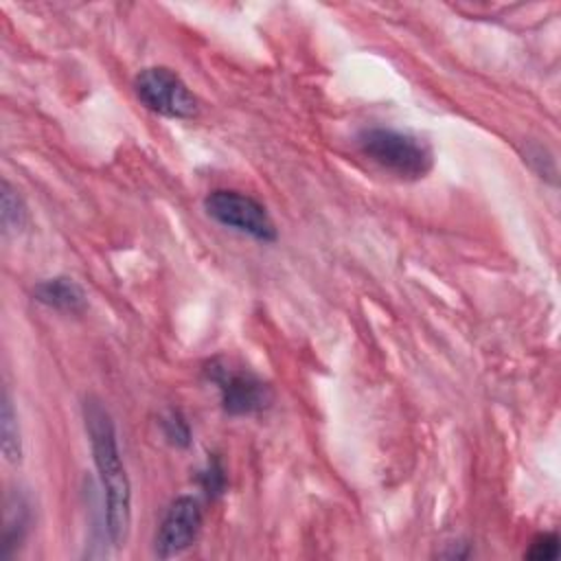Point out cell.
I'll return each instance as SVG.
<instances>
[{
  "label": "cell",
  "mask_w": 561,
  "mask_h": 561,
  "mask_svg": "<svg viewBox=\"0 0 561 561\" xmlns=\"http://www.w3.org/2000/svg\"><path fill=\"white\" fill-rule=\"evenodd\" d=\"M81 408L92 460L105 493L107 535L116 548H123L131 526V484L118 449L116 427L112 414L96 397H85Z\"/></svg>",
  "instance_id": "6da1fadb"
},
{
  "label": "cell",
  "mask_w": 561,
  "mask_h": 561,
  "mask_svg": "<svg viewBox=\"0 0 561 561\" xmlns=\"http://www.w3.org/2000/svg\"><path fill=\"white\" fill-rule=\"evenodd\" d=\"M357 142L368 160L405 182L425 178L434 164L432 147L410 131L370 127L359 134Z\"/></svg>",
  "instance_id": "7a4b0ae2"
},
{
  "label": "cell",
  "mask_w": 561,
  "mask_h": 561,
  "mask_svg": "<svg viewBox=\"0 0 561 561\" xmlns=\"http://www.w3.org/2000/svg\"><path fill=\"white\" fill-rule=\"evenodd\" d=\"M136 99L153 114L188 121L199 112L195 94L178 72L167 66L142 68L134 79Z\"/></svg>",
  "instance_id": "3957f363"
},
{
  "label": "cell",
  "mask_w": 561,
  "mask_h": 561,
  "mask_svg": "<svg viewBox=\"0 0 561 561\" xmlns=\"http://www.w3.org/2000/svg\"><path fill=\"white\" fill-rule=\"evenodd\" d=\"M204 208L208 217H213L217 224L230 230H237L259 241L276 239V226L270 213L259 199L245 193H239L232 188H215L206 195Z\"/></svg>",
  "instance_id": "277c9868"
},
{
  "label": "cell",
  "mask_w": 561,
  "mask_h": 561,
  "mask_svg": "<svg viewBox=\"0 0 561 561\" xmlns=\"http://www.w3.org/2000/svg\"><path fill=\"white\" fill-rule=\"evenodd\" d=\"M206 375L219 388L221 403L228 414H254L272 403L270 386L250 370H237L224 359H213Z\"/></svg>",
  "instance_id": "5b68a950"
},
{
  "label": "cell",
  "mask_w": 561,
  "mask_h": 561,
  "mask_svg": "<svg viewBox=\"0 0 561 561\" xmlns=\"http://www.w3.org/2000/svg\"><path fill=\"white\" fill-rule=\"evenodd\" d=\"M202 508L191 495L175 497L162 515L158 526L153 550L160 559H171L191 548L202 530Z\"/></svg>",
  "instance_id": "8992f818"
},
{
  "label": "cell",
  "mask_w": 561,
  "mask_h": 561,
  "mask_svg": "<svg viewBox=\"0 0 561 561\" xmlns=\"http://www.w3.org/2000/svg\"><path fill=\"white\" fill-rule=\"evenodd\" d=\"M33 296L37 302L66 313H81L88 305L83 287L68 276H53L39 280L33 287Z\"/></svg>",
  "instance_id": "52a82bcc"
},
{
  "label": "cell",
  "mask_w": 561,
  "mask_h": 561,
  "mask_svg": "<svg viewBox=\"0 0 561 561\" xmlns=\"http://www.w3.org/2000/svg\"><path fill=\"white\" fill-rule=\"evenodd\" d=\"M0 438H2V454L11 465H18L22 460V434L18 423V412L13 408L9 390L2 394V408H0Z\"/></svg>",
  "instance_id": "ba28073f"
},
{
  "label": "cell",
  "mask_w": 561,
  "mask_h": 561,
  "mask_svg": "<svg viewBox=\"0 0 561 561\" xmlns=\"http://www.w3.org/2000/svg\"><path fill=\"white\" fill-rule=\"evenodd\" d=\"M0 219L7 232H18L24 228L26 224V206L22 202V197L18 195V191L2 180V188H0Z\"/></svg>",
  "instance_id": "9c48e42d"
},
{
  "label": "cell",
  "mask_w": 561,
  "mask_h": 561,
  "mask_svg": "<svg viewBox=\"0 0 561 561\" xmlns=\"http://www.w3.org/2000/svg\"><path fill=\"white\" fill-rule=\"evenodd\" d=\"M24 528H26V504L22 500H18L15 506H9V511H7V526H4V535H2L4 554H9L15 546H20Z\"/></svg>",
  "instance_id": "30bf717a"
},
{
  "label": "cell",
  "mask_w": 561,
  "mask_h": 561,
  "mask_svg": "<svg viewBox=\"0 0 561 561\" xmlns=\"http://www.w3.org/2000/svg\"><path fill=\"white\" fill-rule=\"evenodd\" d=\"M559 554V537L554 533H541L533 539L530 548L526 550V559L533 561H550Z\"/></svg>",
  "instance_id": "8fae6325"
},
{
  "label": "cell",
  "mask_w": 561,
  "mask_h": 561,
  "mask_svg": "<svg viewBox=\"0 0 561 561\" xmlns=\"http://www.w3.org/2000/svg\"><path fill=\"white\" fill-rule=\"evenodd\" d=\"M162 430H164V436H167L173 445L186 447V445L191 443L188 425H186V421H184L178 412H169V414L162 419Z\"/></svg>",
  "instance_id": "7c38bea8"
},
{
  "label": "cell",
  "mask_w": 561,
  "mask_h": 561,
  "mask_svg": "<svg viewBox=\"0 0 561 561\" xmlns=\"http://www.w3.org/2000/svg\"><path fill=\"white\" fill-rule=\"evenodd\" d=\"M199 480H202V486H204V491H206L208 495L221 493V491H224V484H226V476H224V469H221L219 460L208 462V467L202 471Z\"/></svg>",
  "instance_id": "4fadbf2b"
}]
</instances>
